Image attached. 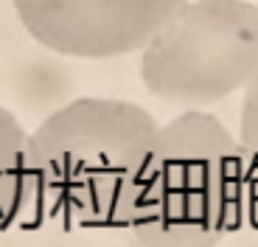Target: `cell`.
Returning <instances> with one entry per match:
<instances>
[{"mask_svg": "<svg viewBox=\"0 0 258 247\" xmlns=\"http://www.w3.org/2000/svg\"><path fill=\"white\" fill-rule=\"evenodd\" d=\"M239 146L252 180H258V73L247 82L239 118Z\"/></svg>", "mask_w": 258, "mask_h": 247, "instance_id": "cell-6", "label": "cell"}, {"mask_svg": "<svg viewBox=\"0 0 258 247\" xmlns=\"http://www.w3.org/2000/svg\"><path fill=\"white\" fill-rule=\"evenodd\" d=\"M34 211V171L28 132L0 104V230H9Z\"/></svg>", "mask_w": 258, "mask_h": 247, "instance_id": "cell-5", "label": "cell"}, {"mask_svg": "<svg viewBox=\"0 0 258 247\" xmlns=\"http://www.w3.org/2000/svg\"><path fill=\"white\" fill-rule=\"evenodd\" d=\"M160 124L123 98H76L28 132L34 211L64 228H129Z\"/></svg>", "mask_w": 258, "mask_h": 247, "instance_id": "cell-1", "label": "cell"}, {"mask_svg": "<svg viewBox=\"0 0 258 247\" xmlns=\"http://www.w3.org/2000/svg\"><path fill=\"white\" fill-rule=\"evenodd\" d=\"M258 73V3L185 0L141 51L152 96L188 110L244 90Z\"/></svg>", "mask_w": 258, "mask_h": 247, "instance_id": "cell-3", "label": "cell"}, {"mask_svg": "<svg viewBox=\"0 0 258 247\" xmlns=\"http://www.w3.org/2000/svg\"><path fill=\"white\" fill-rule=\"evenodd\" d=\"M42 48L73 59H115L143 51L185 0H12Z\"/></svg>", "mask_w": 258, "mask_h": 247, "instance_id": "cell-4", "label": "cell"}, {"mask_svg": "<svg viewBox=\"0 0 258 247\" xmlns=\"http://www.w3.org/2000/svg\"><path fill=\"white\" fill-rule=\"evenodd\" d=\"M252 174L239 141L211 112L160 127L129 214L141 247H219L244 219Z\"/></svg>", "mask_w": 258, "mask_h": 247, "instance_id": "cell-2", "label": "cell"}]
</instances>
